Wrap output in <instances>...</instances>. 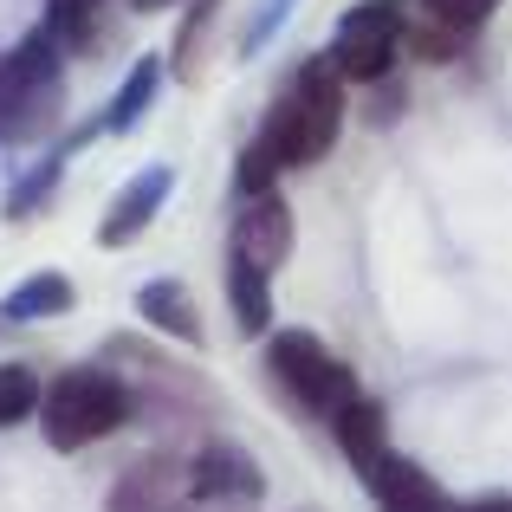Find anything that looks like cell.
<instances>
[{
    "label": "cell",
    "mask_w": 512,
    "mask_h": 512,
    "mask_svg": "<svg viewBox=\"0 0 512 512\" xmlns=\"http://www.w3.org/2000/svg\"><path fill=\"white\" fill-rule=\"evenodd\" d=\"M286 253H292V208L279 195H247L234 214V234H227V260L273 273V266H286Z\"/></svg>",
    "instance_id": "obj_8"
},
{
    "label": "cell",
    "mask_w": 512,
    "mask_h": 512,
    "mask_svg": "<svg viewBox=\"0 0 512 512\" xmlns=\"http://www.w3.org/2000/svg\"><path fill=\"white\" fill-rule=\"evenodd\" d=\"M363 487H370L376 512H461V506L448 500V493L435 487V474H422L415 461H402L396 448H389L383 461L363 474Z\"/></svg>",
    "instance_id": "obj_10"
},
{
    "label": "cell",
    "mask_w": 512,
    "mask_h": 512,
    "mask_svg": "<svg viewBox=\"0 0 512 512\" xmlns=\"http://www.w3.org/2000/svg\"><path fill=\"white\" fill-rule=\"evenodd\" d=\"M39 396H46V383H39L33 363H0V428H20L39 415Z\"/></svg>",
    "instance_id": "obj_17"
},
{
    "label": "cell",
    "mask_w": 512,
    "mask_h": 512,
    "mask_svg": "<svg viewBox=\"0 0 512 512\" xmlns=\"http://www.w3.org/2000/svg\"><path fill=\"white\" fill-rule=\"evenodd\" d=\"M91 130H98V124H91ZM91 130H78L72 143H59V150H46L33 169L20 175V182L7 188V221H33V214L46 208V201H52V188H59V175H65V163H72V150L91 137Z\"/></svg>",
    "instance_id": "obj_16"
},
{
    "label": "cell",
    "mask_w": 512,
    "mask_h": 512,
    "mask_svg": "<svg viewBox=\"0 0 512 512\" xmlns=\"http://www.w3.org/2000/svg\"><path fill=\"white\" fill-rule=\"evenodd\" d=\"M493 7H500V0H422V20L441 26V33H454V39H467L474 26H487Z\"/></svg>",
    "instance_id": "obj_19"
},
{
    "label": "cell",
    "mask_w": 512,
    "mask_h": 512,
    "mask_svg": "<svg viewBox=\"0 0 512 512\" xmlns=\"http://www.w3.org/2000/svg\"><path fill=\"white\" fill-rule=\"evenodd\" d=\"M188 512H247V506H188Z\"/></svg>",
    "instance_id": "obj_24"
},
{
    "label": "cell",
    "mask_w": 512,
    "mask_h": 512,
    "mask_svg": "<svg viewBox=\"0 0 512 512\" xmlns=\"http://www.w3.org/2000/svg\"><path fill=\"white\" fill-rule=\"evenodd\" d=\"M331 435H338L344 461L357 467V474H370V467H376V461H383V454H389V422H383V409H376L370 396L344 402V409L331 415Z\"/></svg>",
    "instance_id": "obj_12"
},
{
    "label": "cell",
    "mask_w": 512,
    "mask_h": 512,
    "mask_svg": "<svg viewBox=\"0 0 512 512\" xmlns=\"http://www.w3.org/2000/svg\"><path fill=\"white\" fill-rule=\"evenodd\" d=\"M461 512H512V500H506V493H487V500H467Z\"/></svg>",
    "instance_id": "obj_22"
},
{
    "label": "cell",
    "mask_w": 512,
    "mask_h": 512,
    "mask_svg": "<svg viewBox=\"0 0 512 512\" xmlns=\"http://www.w3.org/2000/svg\"><path fill=\"white\" fill-rule=\"evenodd\" d=\"M279 20H286V0H266V7L253 13V26H247V39H240V46H247V52H260L266 39H273V26H279Z\"/></svg>",
    "instance_id": "obj_21"
},
{
    "label": "cell",
    "mask_w": 512,
    "mask_h": 512,
    "mask_svg": "<svg viewBox=\"0 0 512 512\" xmlns=\"http://www.w3.org/2000/svg\"><path fill=\"white\" fill-rule=\"evenodd\" d=\"M78 305V286L65 273H33L0 299V325H39V318H65Z\"/></svg>",
    "instance_id": "obj_14"
},
{
    "label": "cell",
    "mask_w": 512,
    "mask_h": 512,
    "mask_svg": "<svg viewBox=\"0 0 512 512\" xmlns=\"http://www.w3.org/2000/svg\"><path fill=\"white\" fill-rule=\"evenodd\" d=\"M156 91H163V52H143L137 65L124 72V85H117V98L104 104L98 130H111V137H130V130L143 124V111L156 104Z\"/></svg>",
    "instance_id": "obj_13"
},
{
    "label": "cell",
    "mask_w": 512,
    "mask_h": 512,
    "mask_svg": "<svg viewBox=\"0 0 512 512\" xmlns=\"http://www.w3.org/2000/svg\"><path fill=\"white\" fill-rule=\"evenodd\" d=\"M137 13H163V7H175V0H130Z\"/></svg>",
    "instance_id": "obj_23"
},
{
    "label": "cell",
    "mask_w": 512,
    "mask_h": 512,
    "mask_svg": "<svg viewBox=\"0 0 512 512\" xmlns=\"http://www.w3.org/2000/svg\"><path fill=\"white\" fill-rule=\"evenodd\" d=\"M273 175H279V156L253 137L247 150H240V163H234V195L240 201H247V195H273Z\"/></svg>",
    "instance_id": "obj_20"
},
{
    "label": "cell",
    "mask_w": 512,
    "mask_h": 512,
    "mask_svg": "<svg viewBox=\"0 0 512 512\" xmlns=\"http://www.w3.org/2000/svg\"><path fill=\"white\" fill-rule=\"evenodd\" d=\"M169 188H175V169H169V163L137 169V175H130V182L111 195V208H104V221H98V247H130V240H143V234H150V221L163 214Z\"/></svg>",
    "instance_id": "obj_9"
},
{
    "label": "cell",
    "mask_w": 512,
    "mask_h": 512,
    "mask_svg": "<svg viewBox=\"0 0 512 512\" xmlns=\"http://www.w3.org/2000/svg\"><path fill=\"white\" fill-rule=\"evenodd\" d=\"M227 305H234L240 338H266L273 331V273L247 260H227Z\"/></svg>",
    "instance_id": "obj_15"
},
{
    "label": "cell",
    "mask_w": 512,
    "mask_h": 512,
    "mask_svg": "<svg viewBox=\"0 0 512 512\" xmlns=\"http://www.w3.org/2000/svg\"><path fill=\"white\" fill-rule=\"evenodd\" d=\"M137 422V396L124 389V376L104 370V363H72L46 383L39 396V435L46 448L59 454H78V448H98L111 441L117 428Z\"/></svg>",
    "instance_id": "obj_2"
},
{
    "label": "cell",
    "mask_w": 512,
    "mask_h": 512,
    "mask_svg": "<svg viewBox=\"0 0 512 512\" xmlns=\"http://www.w3.org/2000/svg\"><path fill=\"white\" fill-rule=\"evenodd\" d=\"M409 33V0H357L338 20L325 59L344 85H376V78L396 65V46Z\"/></svg>",
    "instance_id": "obj_5"
},
{
    "label": "cell",
    "mask_w": 512,
    "mask_h": 512,
    "mask_svg": "<svg viewBox=\"0 0 512 512\" xmlns=\"http://www.w3.org/2000/svg\"><path fill=\"white\" fill-rule=\"evenodd\" d=\"M188 506H253L266 493V474L247 448L234 441H208V448L188 454Z\"/></svg>",
    "instance_id": "obj_7"
},
{
    "label": "cell",
    "mask_w": 512,
    "mask_h": 512,
    "mask_svg": "<svg viewBox=\"0 0 512 512\" xmlns=\"http://www.w3.org/2000/svg\"><path fill=\"white\" fill-rule=\"evenodd\" d=\"M214 13H221V0H195L188 7V20H182V33H175V78H195L201 72V46H208V26H214Z\"/></svg>",
    "instance_id": "obj_18"
},
{
    "label": "cell",
    "mask_w": 512,
    "mask_h": 512,
    "mask_svg": "<svg viewBox=\"0 0 512 512\" xmlns=\"http://www.w3.org/2000/svg\"><path fill=\"white\" fill-rule=\"evenodd\" d=\"M188 454H137V461L124 467V474L111 480V493H104V512H188Z\"/></svg>",
    "instance_id": "obj_6"
},
{
    "label": "cell",
    "mask_w": 512,
    "mask_h": 512,
    "mask_svg": "<svg viewBox=\"0 0 512 512\" xmlns=\"http://www.w3.org/2000/svg\"><path fill=\"white\" fill-rule=\"evenodd\" d=\"M266 370H273V383L286 389L299 409L312 415H338L344 402H357V370H350L344 357H331L325 338H312V331H273L266 338Z\"/></svg>",
    "instance_id": "obj_4"
},
{
    "label": "cell",
    "mask_w": 512,
    "mask_h": 512,
    "mask_svg": "<svg viewBox=\"0 0 512 512\" xmlns=\"http://www.w3.org/2000/svg\"><path fill=\"white\" fill-rule=\"evenodd\" d=\"M65 104V46L46 20L0 52V143H39Z\"/></svg>",
    "instance_id": "obj_3"
},
{
    "label": "cell",
    "mask_w": 512,
    "mask_h": 512,
    "mask_svg": "<svg viewBox=\"0 0 512 512\" xmlns=\"http://www.w3.org/2000/svg\"><path fill=\"white\" fill-rule=\"evenodd\" d=\"M338 130H344V78L331 72V59L318 52V59H305L299 72L286 78V91L273 98V111H266V124H260V143L279 156V169H312V163L331 156Z\"/></svg>",
    "instance_id": "obj_1"
},
{
    "label": "cell",
    "mask_w": 512,
    "mask_h": 512,
    "mask_svg": "<svg viewBox=\"0 0 512 512\" xmlns=\"http://www.w3.org/2000/svg\"><path fill=\"white\" fill-rule=\"evenodd\" d=\"M137 318L150 331H163V338H175V344H195V350L208 338V331H201V305L182 279H150V286H137Z\"/></svg>",
    "instance_id": "obj_11"
}]
</instances>
